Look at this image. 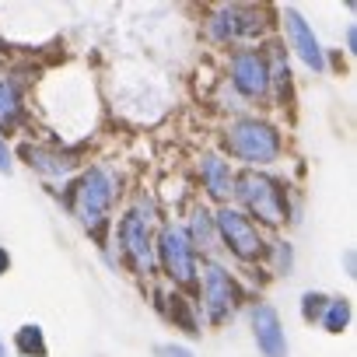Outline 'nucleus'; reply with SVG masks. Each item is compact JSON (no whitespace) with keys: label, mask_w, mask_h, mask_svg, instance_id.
Returning a JSON list of instances; mask_svg holds the SVG:
<instances>
[{"label":"nucleus","mask_w":357,"mask_h":357,"mask_svg":"<svg viewBox=\"0 0 357 357\" xmlns=\"http://www.w3.org/2000/svg\"><path fill=\"white\" fill-rule=\"evenodd\" d=\"M116 193H119V178H116V172H109L105 165H91V168L77 178V186H74V214H77V221H81L95 238L105 235V225H109Z\"/></svg>","instance_id":"obj_1"},{"label":"nucleus","mask_w":357,"mask_h":357,"mask_svg":"<svg viewBox=\"0 0 357 357\" xmlns=\"http://www.w3.org/2000/svg\"><path fill=\"white\" fill-rule=\"evenodd\" d=\"M231 193L242 200V207L249 214H256V221H263L270 228L284 225V218H287V193H284V186L277 183V178L259 175V172H245V175L235 178Z\"/></svg>","instance_id":"obj_2"},{"label":"nucleus","mask_w":357,"mask_h":357,"mask_svg":"<svg viewBox=\"0 0 357 357\" xmlns=\"http://www.w3.org/2000/svg\"><path fill=\"white\" fill-rule=\"evenodd\" d=\"M225 147H228L238 161H245V165H270V161L280 158V133H277V126H270V123L242 119V123L228 126Z\"/></svg>","instance_id":"obj_3"},{"label":"nucleus","mask_w":357,"mask_h":357,"mask_svg":"<svg viewBox=\"0 0 357 357\" xmlns=\"http://www.w3.org/2000/svg\"><path fill=\"white\" fill-rule=\"evenodd\" d=\"M214 228H218V235L225 238V245H228L242 263H256V259L263 256V249H266L259 228H256L242 211H235V207L218 211V214H214Z\"/></svg>","instance_id":"obj_4"},{"label":"nucleus","mask_w":357,"mask_h":357,"mask_svg":"<svg viewBox=\"0 0 357 357\" xmlns=\"http://www.w3.org/2000/svg\"><path fill=\"white\" fill-rule=\"evenodd\" d=\"M119 245L123 256L130 259V266L137 273H151L154 270V242H151V214L147 211H126L119 221Z\"/></svg>","instance_id":"obj_5"},{"label":"nucleus","mask_w":357,"mask_h":357,"mask_svg":"<svg viewBox=\"0 0 357 357\" xmlns=\"http://www.w3.org/2000/svg\"><path fill=\"white\" fill-rule=\"evenodd\" d=\"M158 249H161V266H165V273L175 284L190 287L197 280V249L190 245V238H186L183 228H165Z\"/></svg>","instance_id":"obj_6"},{"label":"nucleus","mask_w":357,"mask_h":357,"mask_svg":"<svg viewBox=\"0 0 357 357\" xmlns=\"http://www.w3.org/2000/svg\"><path fill=\"white\" fill-rule=\"evenodd\" d=\"M266 29V18L252 8H221L211 18V39L214 43H235V39H249L259 36Z\"/></svg>","instance_id":"obj_7"},{"label":"nucleus","mask_w":357,"mask_h":357,"mask_svg":"<svg viewBox=\"0 0 357 357\" xmlns=\"http://www.w3.org/2000/svg\"><path fill=\"white\" fill-rule=\"evenodd\" d=\"M235 301H238V287H235V280L228 277L225 266L211 263L207 273H204V308H207L211 322H225V319H231Z\"/></svg>","instance_id":"obj_8"},{"label":"nucleus","mask_w":357,"mask_h":357,"mask_svg":"<svg viewBox=\"0 0 357 357\" xmlns=\"http://www.w3.org/2000/svg\"><path fill=\"white\" fill-rule=\"evenodd\" d=\"M266 60L256 50H242L231 56V81L245 98H266L270 95V74H266Z\"/></svg>","instance_id":"obj_9"},{"label":"nucleus","mask_w":357,"mask_h":357,"mask_svg":"<svg viewBox=\"0 0 357 357\" xmlns=\"http://www.w3.org/2000/svg\"><path fill=\"white\" fill-rule=\"evenodd\" d=\"M252 336L259 343V350L266 357H287V340H284V326L273 305H256L252 308Z\"/></svg>","instance_id":"obj_10"},{"label":"nucleus","mask_w":357,"mask_h":357,"mask_svg":"<svg viewBox=\"0 0 357 357\" xmlns=\"http://www.w3.org/2000/svg\"><path fill=\"white\" fill-rule=\"evenodd\" d=\"M284 22H287V36H291V43H294V50H298V56L319 74L322 67H326V56H322V46H319V39H315V32L308 29V22L298 15V11H284Z\"/></svg>","instance_id":"obj_11"},{"label":"nucleus","mask_w":357,"mask_h":357,"mask_svg":"<svg viewBox=\"0 0 357 357\" xmlns=\"http://www.w3.org/2000/svg\"><path fill=\"white\" fill-rule=\"evenodd\" d=\"M22 154H25V161H29L36 172L53 175V178H63V175L77 165V158H74L70 151H56V147H36V144H25Z\"/></svg>","instance_id":"obj_12"},{"label":"nucleus","mask_w":357,"mask_h":357,"mask_svg":"<svg viewBox=\"0 0 357 357\" xmlns=\"http://www.w3.org/2000/svg\"><path fill=\"white\" fill-rule=\"evenodd\" d=\"M200 178H204V186L214 200H228L231 190H235V175H231V165L218 154H204L200 161Z\"/></svg>","instance_id":"obj_13"},{"label":"nucleus","mask_w":357,"mask_h":357,"mask_svg":"<svg viewBox=\"0 0 357 357\" xmlns=\"http://www.w3.org/2000/svg\"><path fill=\"white\" fill-rule=\"evenodd\" d=\"M25 116V102H22V91L11 77H0V130H15Z\"/></svg>","instance_id":"obj_14"},{"label":"nucleus","mask_w":357,"mask_h":357,"mask_svg":"<svg viewBox=\"0 0 357 357\" xmlns=\"http://www.w3.org/2000/svg\"><path fill=\"white\" fill-rule=\"evenodd\" d=\"M186 238L193 249H211L218 242V228H214V218L207 211H193L190 218V228H186Z\"/></svg>","instance_id":"obj_15"},{"label":"nucleus","mask_w":357,"mask_h":357,"mask_svg":"<svg viewBox=\"0 0 357 357\" xmlns=\"http://www.w3.org/2000/svg\"><path fill=\"white\" fill-rule=\"evenodd\" d=\"M15 343H18V350H22L25 357H46V340H43V329H39V326H32V322L18 329Z\"/></svg>","instance_id":"obj_16"},{"label":"nucleus","mask_w":357,"mask_h":357,"mask_svg":"<svg viewBox=\"0 0 357 357\" xmlns=\"http://www.w3.org/2000/svg\"><path fill=\"white\" fill-rule=\"evenodd\" d=\"M347 322H350V301H347V298H333V301L326 305V312H322V326H326L329 333H343Z\"/></svg>","instance_id":"obj_17"},{"label":"nucleus","mask_w":357,"mask_h":357,"mask_svg":"<svg viewBox=\"0 0 357 357\" xmlns=\"http://www.w3.org/2000/svg\"><path fill=\"white\" fill-rule=\"evenodd\" d=\"M168 312H172V319L183 326L186 333H197L200 326H197V319H193V312L186 308V301H183V294H172V305H168Z\"/></svg>","instance_id":"obj_18"},{"label":"nucleus","mask_w":357,"mask_h":357,"mask_svg":"<svg viewBox=\"0 0 357 357\" xmlns=\"http://www.w3.org/2000/svg\"><path fill=\"white\" fill-rule=\"evenodd\" d=\"M326 305H329V298H326V294H312V291H308V294L301 298V315H305L308 322H312V319H322Z\"/></svg>","instance_id":"obj_19"},{"label":"nucleus","mask_w":357,"mask_h":357,"mask_svg":"<svg viewBox=\"0 0 357 357\" xmlns=\"http://www.w3.org/2000/svg\"><path fill=\"white\" fill-rule=\"evenodd\" d=\"M273 256H277V270L280 273H291V245L287 242H277L273 245Z\"/></svg>","instance_id":"obj_20"},{"label":"nucleus","mask_w":357,"mask_h":357,"mask_svg":"<svg viewBox=\"0 0 357 357\" xmlns=\"http://www.w3.org/2000/svg\"><path fill=\"white\" fill-rule=\"evenodd\" d=\"M154 354H158V357H193L186 347H168V343H165V347H154Z\"/></svg>","instance_id":"obj_21"},{"label":"nucleus","mask_w":357,"mask_h":357,"mask_svg":"<svg viewBox=\"0 0 357 357\" xmlns=\"http://www.w3.org/2000/svg\"><path fill=\"white\" fill-rule=\"evenodd\" d=\"M11 168H15V161H11V147L4 144V137H0V172H4V175H8Z\"/></svg>","instance_id":"obj_22"},{"label":"nucleus","mask_w":357,"mask_h":357,"mask_svg":"<svg viewBox=\"0 0 357 357\" xmlns=\"http://www.w3.org/2000/svg\"><path fill=\"white\" fill-rule=\"evenodd\" d=\"M347 50H350V53L357 50V29H354V25L347 29Z\"/></svg>","instance_id":"obj_23"},{"label":"nucleus","mask_w":357,"mask_h":357,"mask_svg":"<svg viewBox=\"0 0 357 357\" xmlns=\"http://www.w3.org/2000/svg\"><path fill=\"white\" fill-rule=\"evenodd\" d=\"M8 266H11V256H8L4 249H0V273H8Z\"/></svg>","instance_id":"obj_24"},{"label":"nucleus","mask_w":357,"mask_h":357,"mask_svg":"<svg viewBox=\"0 0 357 357\" xmlns=\"http://www.w3.org/2000/svg\"><path fill=\"white\" fill-rule=\"evenodd\" d=\"M0 357H11V354H8V347H4V340H0Z\"/></svg>","instance_id":"obj_25"}]
</instances>
